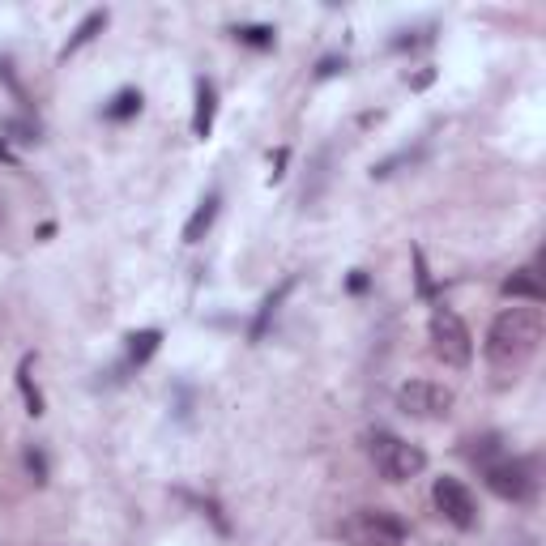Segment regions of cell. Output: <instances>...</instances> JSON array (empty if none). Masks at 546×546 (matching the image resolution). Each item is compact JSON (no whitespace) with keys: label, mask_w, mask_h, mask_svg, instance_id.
Wrapping results in <instances>:
<instances>
[{"label":"cell","mask_w":546,"mask_h":546,"mask_svg":"<svg viewBox=\"0 0 546 546\" xmlns=\"http://www.w3.org/2000/svg\"><path fill=\"white\" fill-rule=\"evenodd\" d=\"M542 312L538 308H508L491 320L487 333V363L495 372H521L542 346Z\"/></svg>","instance_id":"6da1fadb"},{"label":"cell","mask_w":546,"mask_h":546,"mask_svg":"<svg viewBox=\"0 0 546 546\" xmlns=\"http://www.w3.org/2000/svg\"><path fill=\"white\" fill-rule=\"evenodd\" d=\"M367 453H372V465L380 470V478H389V483H410V478H419L427 470L423 448L406 444L393 431H372L367 436Z\"/></svg>","instance_id":"7a4b0ae2"},{"label":"cell","mask_w":546,"mask_h":546,"mask_svg":"<svg viewBox=\"0 0 546 546\" xmlns=\"http://www.w3.org/2000/svg\"><path fill=\"white\" fill-rule=\"evenodd\" d=\"M337 538L346 546H406V521L384 508H359L337 525Z\"/></svg>","instance_id":"3957f363"},{"label":"cell","mask_w":546,"mask_h":546,"mask_svg":"<svg viewBox=\"0 0 546 546\" xmlns=\"http://www.w3.org/2000/svg\"><path fill=\"white\" fill-rule=\"evenodd\" d=\"M431 355H436L444 367H470L474 359V337L465 329V320L448 308H436L431 312Z\"/></svg>","instance_id":"277c9868"},{"label":"cell","mask_w":546,"mask_h":546,"mask_svg":"<svg viewBox=\"0 0 546 546\" xmlns=\"http://www.w3.org/2000/svg\"><path fill=\"white\" fill-rule=\"evenodd\" d=\"M397 410L410 419H444L453 410V393L436 380H410L397 389Z\"/></svg>","instance_id":"5b68a950"},{"label":"cell","mask_w":546,"mask_h":546,"mask_svg":"<svg viewBox=\"0 0 546 546\" xmlns=\"http://www.w3.org/2000/svg\"><path fill=\"white\" fill-rule=\"evenodd\" d=\"M431 500H436L440 517L457 529H474L478 525V500L474 491L461 483V478H436V487H431Z\"/></svg>","instance_id":"8992f818"},{"label":"cell","mask_w":546,"mask_h":546,"mask_svg":"<svg viewBox=\"0 0 546 546\" xmlns=\"http://www.w3.org/2000/svg\"><path fill=\"white\" fill-rule=\"evenodd\" d=\"M487 487L508 504H525L534 495V470L525 461H487L483 465Z\"/></svg>","instance_id":"52a82bcc"},{"label":"cell","mask_w":546,"mask_h":546,"mask_svg":"<svg viewBox=\"0 0 546 546\" xmlns=\"http://www.w3.org/2000/svg\"><path fill=\"white\" fill-rule=\"evenodd\" d=\"M214 116H218V90L214 82L197 77V111H192V137H210L214 133Z\"/></svg>","instance_id":"ba28073f"},{"label":"cell","mask_w":546,"mask_h":546,"mask_svg":"<svg viewBox=\"0 0 546 546\" xmlns=\"http://www.w3.org/2000/svg\"><path fill=\"white\" fill-rule=\"evenodd\" d=\"M218 205H222L218 192H210V197H201V205L192 210L188 227H184V244H201L205 231H210V227H214V218H218Z\"/></svg>","instance_id":"9c48e42d"},{"label":"cell","mask_w":546,"mask_h":546,"mask_svg":"<svg viewBox=\"0 0 546 546\" xmlns=\"http://www.w3.org/2000/svg\"><path fill=\"white\" fill-rule=\"evenodd\" d=\"M504 295H508V299H529V303H542V299H546L542 282H538V278H534V273H529V269L512 273V278L504 282Z\"/></svg>","instance_id":"30bf717a"},{"label":"cell","mask_w":546,"mask_h":546,"mask_svg":"<svg viewBox=\"0 0 546 546\" xmlns=\"http://www.w3.org/2000/svg\"><path fill=\"white\" fill-rule=\"evenodd\" d=\"M158 342H163V333L158 329H141V333H128V363H150L154 359V350Z\"/></svg>","instance_id":"8fae6325"},{"label":"cell","mask_w":546,"mask_h":546,"mask_svg":"<svg viewBox=\"0 0 546 546\" xmlns=\"http://www.w3.org/2000/svg\"><path fill=\"white\" fill-rule=\"evenodd\" d=\"M295 291V278H286L282 286H278V291H273L265 303H261V312H256V325H252V342H256V337H261L265 329H269V320H273V312H278V303L286 299V295H291Z\"/></svg>","instance_id":"7c38bea8"},{"label":"cell","mask_w":546,"mask_h":546,"mask_svg":"<svg viewBox=\"0 0 546 546\" xmlns=\"http://www.w3.org/2000/svg\"><path fill=\"white\" fill-rule=\"evenodd\" d=\"M103 26H107V13H103V9H94V13H90V18H86L82 26H77V35L69 39V47H64V56H73V52H77V47H86V43H90L94 35H99V30H103Z\"/></svg>","instance_id":"4fadbf2b"},{"label":"cell","mask_w":546,"mask_h":546,"mask_svg":"<svg viewBox=\"0 0 546 546\" xmlns=\"http://www.w3.org/2000/svg\"><path fill=\"white\" fill-rule=\"evenodd\" d=\"M141 111V94L137 90H120L116 99H111V107H107V120H133Z\"/></svg>","instance_id":"5bb4252c"},{"label":"cell","mask_w":546,"mask_h":546,"mask_svg":"<svg viewBox=\"0 0 546 546\" xmlns=\"http://www.w3.org/2000/svg\"><path fill=\"white\" fill-rule=\"evenodd\" d=\"M235 39L248 47H273V26H235Z\"/></svg>","instance_id":"9a60e30c"},{"label":"cell","mask_w":546,"mask_h":546,"mask_svg":"<svg viewBox=\"0 0 546 546\" xmlns=\"http://www.w3.org/2000/svg\"><path fill=\"white\" fill-rule=\"evenodd\" d=\"M26 465H30V474H35L39 483H47V461H43V453H26Z\"/></svg>","instance_id":"2e32d148"}]
</instances>
